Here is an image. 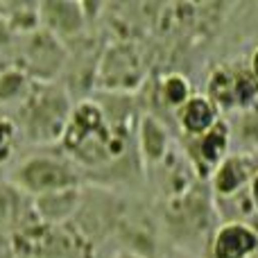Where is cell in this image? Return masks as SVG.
<instances>
[{"instance_id": "obj_21", "label": "cell", "mask_w": 258, "mask_h": 258, "mask_svg": "<svg viewBox=\"0 0 258 258\" xmlns=\"http://www.w3.org/2000/svg\"><path fill=\"white\" fill-rule=\"evenodd\" d=\"M116 258H145V256H138V254H134V251H127V249H122V251H118Z\"/></svg>"}, {"instance_id": "obj_7", "label": "cell", "mask_w": 258, "mask_h": 258, "mask_svg": "<svg viewBox=\"0 0 258 258\" xmlns=\"http://www.w3.org/2000/svg\"><path fill=\"white\" fill-rule=\"evenodd\" d=\"M258 170L254 156L249 154H231L215 165V170L209 177V186H211V195H215L218 200H236L242 190H247L251 177Z\"/></svg>"}, {"instance_id": "obj_19", "label": "cell", "mask_w": 258, "mask_h": 258, "mask_svg": "<svg viewBox=\"0 0 258 258\" xmlns=\"http://www.w3.org/2000/svg\"><path fill=\"white\" fill-rule=\"evenodd\" d=\"M247 200H249L251 209L258 213V170L254 172V177H251L249 186H247Z\"/></svg>"}, {"instance_id": "obj_2", "label": "cell", "mask_w": 258, "mask_h": 258, "mask_svg": "<svg viewBox=\"0 0 258 258\" xmlns=\"http://www.w3.org/2000/svg\"><path fill=\"white\" fill-rule=\"evenodd\" d=\"M73 116L71 98L54 84H41L25 98L23 127L34 143L61 141Z\"/></svg>"}, {"instance_id": "obj_4", "label": "cell", "mask_w": 258, "mask_h": 258, "mask_svg": "<svg viewBox=\"0 0 258 258\" xmlns=\"http://www.w3.org/2000/svg\"><path fill=\"white\" fill-rule=\"evenodd\" d=\"M143 75H145V66H143V57L136 50V45L118 41L102 52V59L98 61L95 82L107 93L125 95L141 86Z\"/></svg>"}, {"instance_id": "obj_9", "label": "cell", "mask_w": 258, "mask_h": 258, "mask_svg": "<svg viewBox=\"0 0 258 258\" xmlns=\"http://www.w3.org/2000/svg\"><path fill=\"white\" fill-rule=\"evenodd\" d=\"M86 7L82 3L68 0H50L39 5V25L41 30L54 34L57 39H75L86 27Z\"/></svg>"}, {"instance_id": "obj_20", "label": "cell", "mask_w": 258, "mask_h": 258, "mask_svg": "<svg viewBox=\"0 0 258 258\" xmlns=\"http://www.w3.org/2000/svg\"><path fill=\"white\" fill-rule=\"evenodd\" d=\"M247 68H249V73H251V77L258 82V45L254 50H251V54H249V63H247Z\"/></svg>"}, {"instance_id": "obj_3", "label": "cell", "mask_w": 258, "mask_h": 258, "mask_svg": "<svg viewBox=\"0 0 258 258\" xmlns=\"http://www.w3.org/2000/svg\"><path fill=\"white\" fill-rule=\"evenodd\" d=\"M12 181L23 192L41 197L50 192L80 188V172L71 161L57 159V156H30L12 172Z\"/></svg>"}, {"instance_id": "obj_8", "label": "cell", "mask_w": 258, "mask_h": 258, "mask_svg": "<svg viewBox=\"0 0 258 258\" xmlns=\"http://www.w3.org/2000/svg\"><path fill=\"white\" fill-rule=\"evenodd\" d=\"M211 197L202 195L195 190H186L183 195L168 200V218L177 224V231L188 233V236H200L206 238L204 231L211 224V215H213V206H211Z\"/></svg>"}, {"instance_id": "obj_5", "label": "cell", "mask_w": 258, "mask_h": 258, "mask_svg": "<svg viewBox=\"0 0 258 258\" xmlns=\"http://www.w3.org/2000/svg\"><path fill=\"white\" fill-rule=\"evenodd\" d=\"M63 41L45 30H32L23 34L21 41V66L23 75H32L36 80L52 84V80L63 71L66 63Z\"/></svg>"}, {"instance_id": "obj_14", "label": "cell", "mask_w": 258, "mask_h": 258, "mask_svg": "<svg viewBox=\"0 0 258 258\" xmlns=\"http://www.w3.org/2000/svg\"><path fill=\"white\" fill-rule=\"evenodd\" d=\"M204 95L220 111H236V68L233 66L215 68L209 75Z\"/></svg>"}, {"instance_id": "obj_1", "label": "cell", "mask_w": 258, "mask_h": 258, "mask_svg": "<svg viewBox=\"0 0 258 258\" xmlns=\"http://www.w3.org/2000/svg\"><path fill=\"white\" fill-rule=\"evenodd\" d=\"M61 141L75 161L84 165H104L122 156L129 143V129L125 122L109 120L98 102L86 100L73 109Z\"/></svg>"}, {"instance_id": "obj_18", "label": "cell", "mask_w": 258, "mask_h": 258, "mask_svg": "<svg viewBox=\"0 0 258 258\" xmlns=\"http://www.w3.org/2000/svg\"><path fill=\"white\" fill-rule=\"evenodd\" d=\"M240 132L247 141L258 143V104L251 107L249 111H242L240 116Z\"/></svg>"}, {"instance_id": "obj_12", "label": "cell", "mask_w": 258, "mask_h": 258, "mask_svg": "<svg viewBox=\"0 0 258 258\" xmlns=\"http://www.w3.org/2000/svg\"><path fill=\"white\" fill-rule=\"evenodd\" d=\"M220 120V109L204 93H195L177 111V122L188 138H200Z\"/></svg>"}, {"instance_id": "obj_11", "label": "cell", "mask_w": 258, "mask_h": 258, "mask_svg": "<svg viewBox=\"0 0 258 258\" xmlns=\"http://www.w3.org/2000/svg\"><path fill=\"white\" fill-rule=\"evenodd\" d=\"M136 145L145 165H161L165 156L170 154V134L159 118L145 113V116L138 118Z\"/></svg>"}, {"instance_id": "obj_13", "label": "cell", "mask_w": 258, "mask_h": 258, "mask_svg": "<svg viewBox=\"0 0 258 258\" xmlns=\"http://www.w3.org/2000/svg\"><path fill=\"white\" fill-rule=\"evenodd\" d=\"M82 206V192L80 188H68V190L50 192L34 200V209L45 222H66L68 218L80 211Z\"/></svg>"}, {"instance_id": "obj_22", "label": "cell", "mask_w": 258, "mask_h": 258, "mask_svg": "<svg viewBox=\"0 0 258 258\" xmlns=\"http://www.w3.org/2000/svg\"><path fill=\"white\" fill-rule=\"evenodd\" d=\"M177 258H195V256L188 254V251H177Z\"/></svg>"}, {"instance_id": "obj_15", "label": "cell", "mask_w": 258, "mask_h": 258, "mask_svg": "<svg viewBox=\"0 0 258 258\" xmlns=\"http://www.w3.org/2000/svg\"><path fill=\"white\" fill-rule=\"evenodd\" d=\"M159 95L165 107L179 111L195 93H192V86L186 75H181V73H168L159 82Z\"/></svg>"}, {"instance_id": "obj_17", "label": "cell", "mask_w": 258, "mask_h": 258, "mask_svg": "<svg viewBox=\"0 0 258 258\" xmlns=\"http://www.w3.org/2000/svg\"><path fill=\"white\" fill-rule=\"evenodd\" d=\"M16 134H18V129L12 120L0 118V163H5L12 156L14 145H16Z\"/></svg>"}, {"instance_id": "obj_10", "label": "cell", "mask_w": 258, "mask_h": 258, "mask_svg": "<svg viewBox=\"0 0 258 258\" xmlns=\"http://www.w3.org/2000/svg\"><path fill=\"white\" fill-rule=\"evenodd\" d=\"M195 143V152L190 156V165L195 174L200 177H211L215 165L222 163L229 156V145H231V127L220 118L213 127L200 138H190Z\"/></svg>"}, {"instance_id": "obj_6", "label": "cell", "mask_w": 258, "mask_h": 258, "mask_svg": "<svg viewBox=\"0 0 258 258\" xmlns=\"http://www.w3.org/2000/svg\"><path fill=\"white\" fill-rule=\"evenodd\" d=\"M209 258H254L258 254V229L245 220L218 224L206 242Z\"/></svg>"}, {"instance_id": "obj_16", "label": "cell", "mask_w": 258, "mask_h": 258, "mask_svg": "<svg viewBox=\"0 0 258 258\" xmlns=\"http://www.w3.org/2000/svg\"><path fill=\"white\" fill-rule=\"evenodd\" d=\"M27 80L23 71H9L0 75V98L14 100V98H27Z\"/></svg>"}]
</instances>
